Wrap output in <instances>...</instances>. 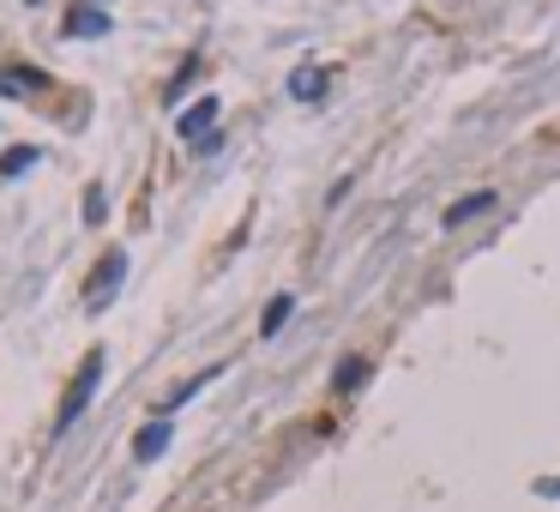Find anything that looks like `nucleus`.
Masks as SVG:
<instances>
[{
  "mask_svg": "<svg viewBox=\"0 0 560 512\" xmlns=\"http://www.w3.org/2000/svg\"><path fill=\"white\" fill-rule=\"evenodd\" d=\"M289 91H296L301 103H320V91H326V73H320V66H308V73H296V79H289Z\"/></svg>",
  "mask_w": 560,
  "mask_h": 512,
  "instance_id": "obj_8",
  "label": "nucleus"
},
{
  "mask_svg": "<svg viewBox=\"0 0 560 512\" xmlns=\"http://www.w3.org/2000/svg\"><path fill=\"white\" fill-rule=\"evenodd\" d=\"M42 73L37 66H7V73H0V97H25V91H42Z\"/></svg>",
  "mask_w": 560,
  "mask_h": 512,
  "instance_id": "obj_3",
  "label": "nucleus"
},
{
  "mask_svg": "<svg viewBox=\"0 0 560 512\" xmlns=\"http://www.w3.org/2000/svg\"><path fill=\"white\" fill-rule=\"evenodd\" d=\"M289 314H296V302H289V296H277V302L265 308V338H277V326H284Z\"/></svg>",
  "mask_w": 560,
  "mask_h": 512,
  "instance_id": "obj_9",
  "label": "nucleus"
},
{
  "mask_svg": "<svg viewBox=\"0 0 560 512\" xmlns=\"http://www.w3.org/2000/svg\"><path fill=\"white\" fill-rule=\"evenodd\" d=\"M121 277H127V253H109V260L91 272V308H103L109 296H115V284H121Z\"/></svg>",
  "mask_w": 560,
  "mask_h": 512,
  "instance_id": "obj_2",
  "label": "nucleus"
},
{
  "mask_svg": "<svg viewBox=\"0 0 560 512\" xmlns=\"http://www.w3.org/2000/svg\"><path fill=\"white\" fill-rule=\"evenodd\" d=\"M97 380H103V355H85V369H78L73 374V386H66V398H61V416H54V428H73V422H78V410H85V404H91V392H97Z\"/></svg>",
  "mask_w": 560,
  "mask_h": 512,
  "instance_id": "obj_1",
  "label": "nucleus"
},
{
  "mask_svg": "<svg viewBox=\"0 0 560 512\" xmlns=\"http://www.w3.org/2000/svg\"><path fill=\"white\" fill-rule=\"evenodd\" d=\"M109 30V13H97V7H73L66 13V37H103Z\"/></svg>",
  "mask_w": 560,
  "mask_h": 512,
  "instance_id": "obj_6",
  "label": "nucleus"
},
{
  "mask_svg": "<svg viewBox=\"0 0 560 512\" xmlns=\"http://www.w3.org/2000/svg\"><path fill=\"white\" fill-rule=\"evenodd\" d=\"M483 211H495V193H488V187L483 193H470V199H458V205L446 211V229H464L470 217H483Z\"/></svg>",
  "mask_w": 560,
  "mask_h": 512,
  "instance_id": "obj_5",
  "label": "nucleus"
},
{
  "mask_svg": "<svg viewBox=\"0 0 560 512\" xmlns=\"http://www.w3.org/2000/svg\"><path fill=\"white\" fill-rule=\"evenodd\" d=\"M362 380H368V362H344V369H338V386H344V392H356Z\"/></svg>",
  "mask_w": 560,
  "mask_h": 512,
  "instance_id": "obj_10",
  "label": "nucleus"
},
{
  "mask_svg": "<svg viewBox=\"0 0 560 512\" xmlns=\"http://www.w3.org/2000/svg\"><path fill=\"white\" fill-rule=\"evenodd\" d=\"M30 163H37V151H13V158H7V175H25Z\"/></svg>",
  "mask_w": 560,
  "mask_h": 512,
  "instance_id": "obj_11",
  "label": "nucleus"
},
{
  "mask_svg": "<svg viewBox=\"0 0 560 512\" xmlns=\"http://www.w3.org/2000/svg\"><path fill=\"white\" fill-rule=\"evenodd\" d=\"M536 488H543V495H555V500H560V476H555V483H536Z\"/></svg>",
  "mask_w": 560,
  "mask_h": 512,
  "instance_id": "obj_12",
  "label": "nucleus"
},
{
  "mask_svg": "<svg viewBox=\"0 0 560 512\" xmlns=\"http://www.w3.org/2000/svg\"><path fill=\"white\" fill-rule=\"evenodd\" d=\"M211 121H217V97H199V103L182 115V139H206Z\"/></svg>",
  "mask_w": 560,
  "mask_h": 512,
  "instance_id": "obj_4",
  "label": "nucleus"
},
{
  "mask_svg": "<svg viewBox=\"0 0 560 512\" xmlns=\"http://www.w3.org/2000/svg\"><path fill=\"white\" fill-rule=\"evenodd\" d=\"M163 447H170V422H151V428L133 440V459H157Z\"/></svg>",
  "mask_w": 560,
  "mask_h": 512,
  "instance_id": "obj_7",
  "label": "nucleus"
}]
</instances>
